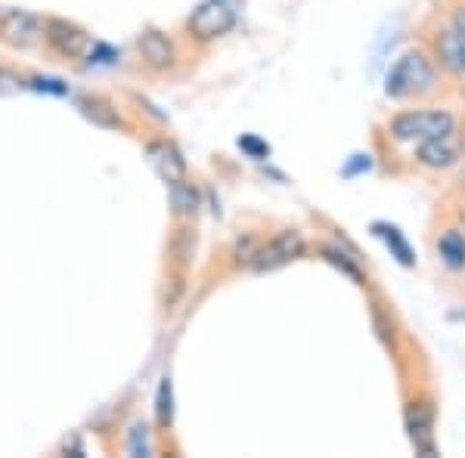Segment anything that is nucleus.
Here are the masks:
<instances>
[{
	"instance_id": "nucleus-1",
	"label": "nucleus",
	"mask_w": 465,
	"mask_h": 458,
	"mask_svg": "<svg viewBox=\"0 0 465 458\" xmlns=\"http://www.w3.org/2000/svg\"><path fill=\"white\" fill-rule=\"evenodd\" d=\"M438 90V69L425 50H407L385 74V96L410 100V96H429Z\"/></svg>"
},
{
	"instance_id": "nucleus-2",
	"label": "nucleus",
	"mask_w": 465,
	"mask_h": 458,
	"mask_svg": "<svg viewBox=\"0 0 465 458\" xmlns=\"http://www.w3.org/2000/svg\"><path fill=\"white\" fill-rule=\"evenodd\" d=\"M453 115L444 109H410V112H397L388 124L391 137L397 142H422L434 137H447L453 133Z\"/></svg>"
},
{
	"instance_id": "nucleus-3",
	"label": "nucleus",
	"mask_w": 465,
	"mask_h": 458,
	"mask_svg": "<svg viewBox=\"0 0 465 458\" xmlns=\"http://www.w3.org/2000/svg\"><path fill=\"white\" fill-rule=\"evenodd\" d=\"M232 25H236V10H232L230 0H202L196 10L190 13V19H186V32L199 44L217 41Z\"/></svg>"
},
{
	"instance_id": "nucleus-4",
	"label": "nucleus",
	"mask_w": 465,
	"mask_h": 458,
	"mask_svg": "<svg viewBox=\"0 0 465 458\" xmlns=\"http://www.w3.org/2000/svg\"><path fill=\"white\" fill-rule=\"evenodd\" d=\"M304 254V239L302 232L295 229H282L276 232L273 239H267L264 245L258 248V258H254V269L258 273H270V269H280L292 264V260H298Z\"/></svg>"
},
{
	"instance_id": "nucleus-5",
	"label": "nucleus",
	"mask_w": 465,
	"mask_h": 458,
	"mask_svg": "<svg viewBox=\"0 0 465 458\" xmlns=\"http://www.w3.org/2000/svg\"><path fill=\"white\" fill-rule=\"evenodd\" d=\"M44 37H47V44L56 50L59 56H69V59L87 56L90 47H94V41H90L87 32H81L78 25L63 22V19H47V22H44Z\"/></svg>"
},
{
	"instance_id": "nucleus-6",
	"label": "nucleus",
	"mask_w": 465,
	"mask_h": 458,
	"mask_svg": "<svg viewBox=\"0 0 465 458\" xmlns=\"http://www.w3.org/2000/svg\"><path fill=\"white\" fill-rule=\"evenodd\" d=\"M41 37H44V25L32 13L10 10L0 16V41L10 44V47H35Z\"/></svg>"
},
{
	"instance_id": "nucleus-7",
	"label": "nucleus",
	"mask_w": 465,
	"mask_h": 458,
	"mask_svg": "<svg viewBox=\"0 0 465 458\" xmlns=\"http://www.w3.org/2000/svg\"><path fill=\"white\" fill-rule=\"evenodd\" d=\"M416 161L429 171H447L460 161V146H456L453 133L447 137H434V140H422L416 142Z\"/></svg>"
},
{
	"instance_id": "nucleus-8",
	"label": "nucleus",
	"mask_w": 465,
	"mask_h": 458,
	"mask_svg": "<svg viewBox=\"0 0 465 458\" xmlns=\"http://www.w3.org/2000/svg\"><path fill=\"white\" fill-rule=\"evenodd\" d=\"M431 50H434V63H440V69L465 74V37L456 34L453 28H440L431 37Z\"/></svg>"
},
{
	"instance_id": "nucleus-9",
	"label": "nucleus",
	"mask_w": 465,
	"mask_h": 458,
	"mask_svg": "<svg viewBox=\"0 0 465 458\" xmlns=\"http://www.w3.org/2000/svg\"><path fill=\"white\" fill-rule=\"evenodd\" d=\"M146 152H149V161H153V168L159 171V177L164 180V183H168V186L183 183V180H186V161L180 159V152L171 146V142H149Z\"/></svg>"
},
{
	"instance_id": "nucleus-10",
	"label": "nucleus",
	"mask_w": 465,
	"mask_h": 458,
	"mask_svg": "<svg viewBox=\"0 0 465 458\" xmlns=\"http://www.w3.org/2000/svg\"><path fill=\"white\" fill-rule=\"evenodd\" d=\"M137 47H140L143 63L153 72H168L171 65H174V59H177L174 44H171L162 32H143V34H140V41H137Z\"/></svg>"
},
{
	"instance_id": "nucleus-11",
	"label": "nucleus",
	"mask_w": 465,
	"mask_h": 458,
	"mask_svg": "<svg viewBox=\"0 0 465 458\" xmlns=\"http://www.w3.org/2000/svg\"><path fill=\"white\" fill-rule=\"evenodd\" d=\"M431 424H434L431 403H412L407 409V431H410L412 443H416V449H419V453H425V455H434Z\"/></svg>"
},
{
	"instance_id": "nucleus-12",
	"label": "nucleus",
	"mask_w": 465,
	"mask_h": 458,
	"mask_svg": "<svg viewBox=\"0 0 465 458\" xmlns=\"http://www.w3.org/2000/svg\"><path fill=\"white\" fill-rule=\"evenodd\" d=\"M372 232L385 242V248L391 251V258L397 260L401 267H416V254H412V245H410V239L403 236L401 227H394V223H388V220H376L372 223Z\"/></svg>"
},
{
	"instance_id": "nucleus-13",
	"label": "nucleus",
	"mask_w": 465,
	"mask_h": 458,
	"mask_svg": "<svg viewBox=\"0 0 465 458\" xmlns=\"http://www.w3.org/2000/svg\"><path fill=\"white\" fill-rule=\"evenodd\" d=\"M438 254H440V260H444V267L453 269V273L465 269V232L456 229V227H450V229L440 232Z\"/></svg>"
},
{
	"instance_id": "nucleus-14",
	"label": "nucleus",
	"mask_w": 465,
	"mask_h": 458,
	"mask_svg": "<svg viewBox=\"0 0 465 458\" xmlns=\"http://www.w3.org/2000/svg\"><path fill=\"white\" fill-rule=\"evenodd\" d=\"M81 112H84L90 122L100 124V127H122L118 112L112 109L106 100H100V96H84V100H81Z\"/></svg>"
},
{
	"instance_id": "nucleus-15",
	"label": "nucleus",
	"mask_w": 465,
	"mask_h": 458,
	"mask_svg": "<svg viewBox=\"0 0 465 458\" xmlns=\"http://www.w3.org/2000/svg\"><path fill=\"white\" fill-rule=\"evenodd\" d=\"M155 415H159V427H171V422H174V387H171V378H164L159 385Z\"/></svg>"
},
{
	"instance_id": "nucleus-16",
	"label": "nucleus",
	"mask_w": 465,
	"mask_h": 458,
	"mask_svg": "<svg viewBox=\"0 0 465 458\" xmlns=\"http://www.w3.org/2000/svg\"><path fill=\"white\" fill-rule=\"evenodd\" d=\"M322 260H326V264H332L335 269H341L344 276H351V279H354L357 285H363V273H360V267H357V264H351L348 254H344L341 248L326 245V248H322Z\"/></svg>"
},
{
	"instance_id": "nucleus-17",
	"label": "nucleus",
	"mask_w": 465,
	"mask_h": 458,
	"mask_svg": "<svg viewBox=\"0 0 465 458\" xmlns=\"http://www.w3.org/2000/svg\"><path fill=\"white\" fill-rule=\"evenodd\" d=\"M171 199H174L177 214H196V192L186 186V180L171 186Z\"/></svg>"
},
{
	"instance_id": "nucleus-18",
	"label": "nucleus",
	"mask_w": 465,
	"mask_h": 458,
	"mask_svg": "<svg viewBox=\"0 0 465 458\" xmlns=\"http://www.w3.org/2000/svg\"><path fill=\"white\" fill-rule=\"evenodd\" d=\"M127 453L134 458L149 455V427L143 422H137L131 427V434H127Z\"/></svg>"
},
{
	"instance_id": "nucleus-19",
	"label": "nucleus",
	"mask_w": 465,
	"mask_h": 458,
	"mask_svg": "<svg viewBox=\"0 0 465 458\" xmlns=\"http://www.w3.org/2000/svg\"><path fill=\"white\" fill-rule=\"evenodd\" d=\"M239 149H242V152L249 155V159H254V161H261V159H267V155H270V146L264 140L254 137V133H242V137H239Z\"/></svg>"
},
{
	"instance_id": "nucleus-20",
	"label": "nucleus",
	"mask_w": 465,
	"mask_h": 458,
	"mask_svg": "<svg viewBox=\"0 0 465 458\" xmlns=\"http://www.w3.org/2000/svg\"><path fill=\"white\" fill-rule=\"evenodd\" d=\"M370 168H372V159H370V155H351V161L344 164L341 174H344V177H357V174H366Z\"/></svg>"
},
{
	"instance_id": "nucleus-21",
	"label": "nucleus",
	"mask_w": 465,
	"mask_h": 458,
	"mask_svg": "<svg viewBox=\"0 0 465 458\" xmlns=\"http://www.w3.org/2000/svg\"><path fill=\"white\" fill-rule=\"evenodd\" d=\"M35 87H37V90H50V93H65L63 81H54V78H37V81H35Z\"/></svg>"
},
{
	"instance_id": "nucleus-22",
	"label": "nucleus",
	"mask_w": 465,
	"mask_h": 458,
	"mask_svg": "<svg viewBox=\"0 0 465 458\" xmlns=\"http://www.w3.org/2000/svg\"><path fill=\"white\" fill-rule=\"evenodd\" d=\"M450 28H453L456 34L465 37V6H456V10H453V25H450Z\"/></svg>"
},
{
	"instance_id": "nucleus-23",
	"label": "nucleus",
	"mask_w": 465,
	"mask_h": 458,
	"mask_svg": "<svg viewBox=\"0 0 465 458\" xmlns=\"http://www.w3.org/2000/svg\"><path fill=\"white\" fill-rule=\"evenodd\" d=\"M462 223H465V214H462Z\"/></svg>"
}]
</instances>
